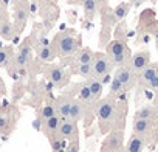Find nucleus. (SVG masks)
<instances>
[{
  "label": "nucleus",
  "mask_w": 158,
  "mask_h": 152,
  "mask_svg": "<svg viewBox=\"0 0 158 152\" xmlns=\"http://www.w3.org/2000/svg\"><path fill=\"white\" fill-rule=\"evenodd\" d=\"M113 78H116L121 84H123V87H124V90L127 92V90H130L135 84H136V81H138V76L132 71V68L126 64V65H119V67H116V71H115V76Z\"/></svg>",
  "instance_id": "8"
},
{
  "label": "nucleus",
  "mask_w": 158,
  "mask_h": 152,
  "mask_svg": "<svg viewBox=\"0 0 158 152\" xmlns=\"http://www.w3.org/2000/svg\"><path fill=\"white\" fill-rule=\"evenodd\" d=\"M133 120H158V107L153 106V104L141 106L135 112Z\"/></svg>",
  "instance_id": "15"
},
{
  "label": "nucleus",
  "mask_w": 158,
  "mask_h": 152,
  "mask_svg": "<svg viewBox=\"0 0 158 152\" xmlns=\"http://www.w3.org/2000/svg\"><path fill=\"white\" fill-rule=\"evenodd\" d=\"M98 6H99V0H82L84 14L89 19H93L95 17V14L98 13Z\"/></svg>",
  "instance_id": "23"
},
{
  "label": "nucleus",
  "mask_w": 158,
  "mask_h": 152,
  "mask_svg": "<svg viewBox=\"0 0 158 152\" xmlns=\"http://www.w3.org/2000/svg\"><path fill=\"white\" fill-rule=\"evenodd\" d=\"M112 78H113V76H112L110 73H106V74H102V76H101V78H99L98 81H99L102 86H107V84L112 81Z\"/></svg>",
  "instance_id": "33"
},
{
  "label": "nucleus",
  "mask_w": 158,
  "mask_h": 152,
  "mask_svg": "<svg viewBox=\"0 0 158 152\" xmlns=\"http://www.w3.org/2000/svg\"><path fill=\"white\" fill-rule=\"evenodd\" d=\"M37 56H39V59H40L44 64H51L53 59L56 57V51H54V48H53L51 45L47 44V45H42V47L39 48Z\"/></svg>",
  "instance_id": "20"
},
{
  "label": "nucleus",
  "mask_w": 158,
  "mask_h": 152,
  "mask_svg": "<svg viewBox=\"0 0 158 152\" xmlns=\"http://www.w3.org/2000/svg\"><path fill=\"white\" fill-rule=\"evenodd\" d=\"M53 152H65V147H60V149H56V150H53Z\"/></svg>",
  "instance_id": "36"
},
{
  "label": "nucleus",
  "mask_w": 158,
  "mask_h": 152,
  "mask_svg": "<svg viewBox=\"0 0 158 152\" xmlns=\"http://www.w3.org/2000/svg\"><path fill=\"white\" fill-rule=\"evenodd\" d=\"M45 76L50 79V82L56 87H64L67 82H68V74L65 73V70L60 67V65H56V64H50L47 65L45 68Z\"/></svg>",
  "instance_id": "7"
},
{
  "label": "nucleus",
  "mask_w": 158,
  "mask_h": 152,
  "mask_svg": "<svg viewBox=\"0 0 158 152\" xmlns=\"http://www.w3.org/2000/svg\"><path fill=\"white\" fill-rule=\"evenodd\" d=\"M56 51V56L65 57V56H71L77 51L79 48V40L76 36H73L71 33L65 31V33H59L54 37V42L51 45Z\"/></svg>",
  "instance_id": "3"
},
{
  "label": "nucleus",
  "mask_w": 158,
  "mask_h": 152,
  "mask_svg": "<svg viewBox=\"0 0 158 152\" xmlns=\"http://www.w3.org/2000/svg\"><path fill=\"white\" fill-rule=\"evenodd\" d=\"M146 140L141 137V135H136V133H132V137L129 138L124 150L126 152H143V149L146 147Z\"/></svg>",
  "instance_id": "17"
},
{
  "label": "nucleus",
  "mask_w": 158,
  "mask_h": 152,
  "mask_svg": "<svg viewBox=\"0 0 158 152\" xmlns=\"http://www.w3.org/2000/svg\"><path fill=\"white\" fill-rule=\"evenodd\" d=\"M118 152H126V150H124V149H119V150H118Z\"/></svg>",
  "instance_id": "37"
},
{
  "label": "nucleus",
  "mask_w": 158,
  "mask_h": 152,
  "mask_svg": "<svg viewBox=\"0 0 158 152\" xmlns=\"http://www.w3.org/2000/svg\"><path fill=\"white\" fill-rule=\"evenodd\" d=\"M6 93V89H5V82L2 81V78H0V95H5Z\"/></svg>",
  "instance_id": "34"
},
{
  "label": "nucleus",
  "mask_w": 158,
  "mask_h": 152,
  "mask_svg": "<svg viewBox=\"0 0 158 152\" xmlns=\"http://www.w3.org/2000/svg\"><path fill=\"white\" fill-rule=\"evenodd\" d=\"M129 11H130V3H124V2H121L112 13H113V16L116 17V20H121V19H124L127 14H129Z\"/></svg>",
  "instance_id": "26"
},
{
  "label": "nucleus",
  "mask_w": 158,
  "mask_h": 152,
  "mask_svg": "<svg viewBox=\"0 0 158 152\" xmlns=\"http://www.w3.org/2000/svg\"><path fill=\"white\" fill-rule=\"evenodd\" d=\"M65 152H79V143L77 141H68Z\"/></svg>",
  "instance_id": "32"
},
{
  "label": "nucleus",
  "mask_w": 158,
  "mask_h": 152,
  "mask_svg": "<svg viewBox=\"0 0 158 152\" xmlns=\"http://www.w3.org/2000/svg\"><path fill=\"white\" fill-rule=\"evenodd\" d=\"M123 141H124V129H112L107 132V137L102 141L101 152H118L123 149Z\"/></svg>",
  "instance_id": "6"
},
{
  "label": "nucleus",
  "mask_w": 158,
  "mask_h": 152,
  "mask_svg": "<svg viewBox=\"0 0 158 152\" xmlns=\"http://www.w3.org/2000/svg\"><path fill=\"white\" fill-rule=\"evenodd\" d=\"M54 115H57V113H56V106H54V103H47V104L42 107V110H40V120H48V118H51V116H54Z\"/></svg>",
  "instance_id": "28"
},
{
  "label": "nucleus",
  "mask_w": 158,
  "mask_h": 152,
  "mask_svg": "<svg viewBox=\"0 0 158 152\" xmlns=\"http://www.w3.org/2000/svg\"><path fill=\"white\" fill-rule=\"evenodd\" d=\"M14 62H16V67H19V68L27 67L31 62V48L28 45H22L19 48V51L16 53Z\"/></svg>",
  "instance_id": "18"
},
{
  "label": "nucleus",
  "mask_w": 158,
  "mask_h": 152,
  "mask_svg": "<svg viewBox=\"0 0 158 152\" xmlns=\"http://www.w3.org/2000/svg\"><path fill=\"white\" fill-rule=\"evenodd\" d=\"M10 130H13V121H11L10 115L8 113H0V132L8 133Z\"/></svg>",
  "instance_id": "27"
},
{
  "label": "nucleus",
  "mask_w": 158,
  "mask_h": 152,
  "mask_svg": "<svg viewBox=\"0 0 158 152\" xmlns=\"http://www.w3.org/2000/svg\"><path fill=\"white\" fill-rule=\"evenodd\" d=\"M93 54H95V53H93L90 48H82L81 51L77 53L76 61H77V64H92Z\"/></svg>",
  "instance_id": "25"
},
{
  "label": "nucleus",
  "mask_w": 158,
  "mask_h": 152,
  "mask_svg": "<svg viewBox=\"0 0 158 152\" xmlns=\"http://www.w3.org/2000/svg\"><path fill=\"white\" fill-rule=\"evenodd\" d=\"M149 64H150V53H149V50H141V51L133 53V54L130 56L129 62H127V65L132 68V71H133L136 76H138Z\"/></svg>",
  "instance_id": "9"
},
{
  "label": "nucleus",
  "mask_w": 158,
  "mask_h": 152,
  "mask_svg": "<svg viewBox=\"0 0 158 152\" xmlns=\"http://www.w3.org/2000/svg\"><path fill=\"white\" fill-rule=\"evenodd\" d=\"M71 99L68 95H62L57 98V101L54 103L56 106V113L57 116H60L62 120H67L68 118V110H70V104H71Z\"/></svg>",
  "instance_id": "16"
},
{
  "label": "nucleus",
  "mask_w": 158,
  "mask_h": 152,
  "mask_svg": "<svg viewBox=\"0 0 158 152\" xmlns=\"http://www.w3.org/2000/svg\"><path fill=\"white\" fill-rule=\"evenodd\" d=\"M113 68L112 61L109 59V56L106 53H95L93 59H92V78L99 79L102 74L110 73Z\"/></svg>",
  "instance_id": "5"
},
{
  "label": "nucleus",
  "mask_w": 158,
  "mask_h": 152,
  "mask_svg": "<svg viewBox=\"0 0 158 152\" xmlns=\"http://www.w3.org/2000/svg\"><path fill=\"white\" fill-rule=\"evenodd\" d=\"M87 86H89V89H90L93 98H95L96 101H99L101 96H102V93H104V86H102L98 79H95V78H89V79H87Z\"/></svg>",
  "instance_id": "22"
},
{
  "label": "nucleus",
  "mask_w": 158,
  "mask_h": 152,
  "mask_svg": "<svg viewBox=\"0 0 158 152\" xmlns=\"http://www.w3.org/2000/svg\"><path fill=\"white\" fill-rule=\"evenodd\" d=\"M144 2H147V0H130V3L135 5V6H139V5L144 3Z\"/></svg>",
  "instance_id": "35"
},
{
  "label": "nucleus",
  "mask_w": 158,
  "mask_h": 152,
  "mask_svg": "<svg viewBox=\"0 0 158 152\" xmlns=\"http://www.w3.org/2000/svg\"><path fill=\"white\" fill-rule=\"evenodd\" d=\"M119 99L115 96H106L104 99H99L95 107V115L99 121V127L102 133L110 132L112 129H124L118 124L119 115Z\"/></svg>",
  "instance_id": "1"
},
{
  "label": "nucleus",
  "mask_w": 158,
  "mask_h": 152,
  "mask_svg": "<svg viewBox=\"0 0 158 152\" xmlns=\"http://www.w3.org/2000/svg\"><path fill=\"white\" fill-rule=\"evenodd\" d=\"M10 59V53L6 48H0V67H5Z\"/></svg>",
  "instance_id": "31"
},
{
  "label": "nucleus",
  "mask_w": 158,
  "mask_h": 152,
  "mask_svg": "<svg viewBox=\"0 0 158 152\" xmlns=\"http://www.w3.org/2000/svg\"><path fill=\"white\" fill-rule=\"evenodd\" d=\"M14 17V27H16V30H23L25 28V25H27V22H28V16H30V11H28V8H27V5H23V3H20V5H17L16 8H14V14H13Z\"/></svg>",
  "instance_id": "13"
},
{
  "label": "nucleus",
  "mask_w": 158,
  "mask_h": 152,
  "mask_svg": "<svg viewBox=\"0 0 158 152\" xmlns=\"http://www.w3.org/2000/svg\"><path fill=\"white\" fill-rule=\"evenodd\" d=\"M77 74H81L82 78H92V64H79L77 65Z\"/></svg>",
  "instance_id": "29"
},
{
  "label": "nucleus",
  "mask_w": 158,
  "mask_h": 152,
  "mask_svg": "<svg viewBox=\"0 0 158 152\" xmlns=\"http://www.w3.org/2000/svg\"><path fill=\"white\" fill-rule=\"evenodd\" d=\"M155 76H158V62H153V64H149L139 74H138V81L136 82H139V86H143V87H146Z\"/></svg>",
  "instance_id": "14"
},
{
  "label": "nucleus",
  "mask_w": 158,
  "mask_h": 152,
  "mask_svg": "<svg viewBox=\"0 0 158 152\" xmlns=\"http://www.w3.org/2000/svg\"><path fill=\"white\" fill-rule=\"evenodd\" d=\"M106 54L109 56V59L112 61V64L116 65V67L126 65L129 62L130 56H132V53H130L126 40L124 39H119V37H116L112 42H109V45L106 48Z\"/></svg>",
  "instance_id": "2"
},
{
  "label": "nucleus",
  "mask_w": 158,
  "mask_h": 152,
  "mask_svg": "<svg viewBox=\"0 0 158 152\" xmlns=\"http://www.w3.org/2000/svg\"><path fill=\"white\" fill-rule=\"evenodd\" d=\"M133 133L141 135L146 143L156 141L158 138V120H133Z\"/></svg>",
  "instance_id": "4"
},
{
  "label": "nucleus",
  "mask_w": 158,
  "mask_h": 152,
  "mask_svg": "<svg viewBox=\"0 0 158 152\" xmlns=\"http://www.w3.org/2000/svg\"><path fill=\"white\" fill-rule=\"evenodd\" d=\"M0 36H2L3 39H6V40H14V42H17V40H16V39H17L16 30H14V27H13L8 20H5V22L0 23Z\"/></svg>",
  "instance_id": "21"
},
{
  "label": "nucleus",
  "mask_w": 158,
  "mask_h": 152,
  "mask_svg": "<svg viewBox=\"0 0 158 152\" xmlns=\"http://www.w3.org/2000/svg\"><path fill=\"white\" fill-rule=\"evenodd\" d=\"M60 121H62V118L57 116V115H54V116H51V118H48V120H42L40 130H42L48 138H51V137L57 135V130H59V127H60Z\"/></svg>",
  "instance_id": "12"
},
{
  "label": "nucleus",
  "mask_w": 158,
  "mask_h": 152,
  "mask_svg": "<svg viewBox=\"0 0 158 152\" xmlns=\"http://www.w3.org/2000/svg\"><path fill=\"white\" fill-rule=\"evenodd\" d=\"M149 31H150V34L153 36V39H155V42H156V48H158V22H156V20H153V22L149 23Z\"/></svg>",
  "instance_id": "30"
},
{
  "label": "nucleus",
  "mask_w": 158,
  "mask_h": 152,
  "mask_svg": "<svg viewBox=\"0 0 158 152\" xmlns=\"http://www.w3.org/2000/svg\"><path fill=\"white\" fill-rule=\"evenodd\" d=\"M90 110H92V107H89V106L84 104L82 101H79V99H71L70 110H68V120L76 121V123H79L81 120H84L85 124H87V115H89Z\"/></svg>",
  "instance_id": "10"
},
{
  "label": "nucleus",
  "mask_w": 158,
  "mask_h": 152,
  "mask_svg": "<svg viewBox=\"0 0 158 152\" xmlns=\"http://www.w3.org/2000/svg\"><path fill=\"white\" fill-rule=\"evenodd\" d=\"M126 90L123 87V84L116 79V78H112V81L109 82V96H115L118 98L119 95H123Z\"/></svg>",
  "instance_id": "24"
},
{
  "label": "nucleus",
  "mask_w": 158,
  "mask_h": 152,
  "mask_svg": "<svg viewBox=\"0 0 158 152\" xmlns=\"http://www.w3.org/2000/svg\"><path fill=\"white\" fill-rule=\"evenodd\" d=\"M57 135L62 140H68V141H77L79 137V129H77V123L71 121V120H62L60 121V127L57 130Z\"/></svg>",
  "instance_id": "11"
},
{
  "label": "nucleus",
  "mask_w": 158,
  "mask_h": 152,
  "mask_svg": "<svg viewBox=\"0 0 158 152\" xmlns=\"http://www.w3.org/2000/svg\"><path fill=\"white\" fill-rule=\"evenodd\" d=\"M77 99H79V101H82L84 104H87L89 107H96V103H98V101L93 98V95H92V92H90V89H89L87 82H84V84L79 86Z\"/></svg>",
  "instance_id": "19"
}]
</instances>
